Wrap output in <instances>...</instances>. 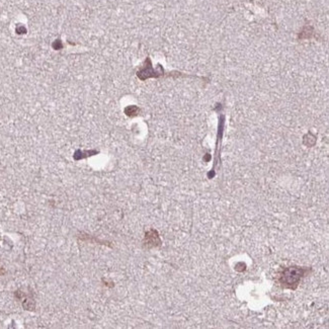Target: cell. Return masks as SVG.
<instances>
[{"instance_id":"obj_1","label":"cell","mask_w":329,"mask_h":329,"mask_svg":"<svg viewBox=\"0 0 329 329\" xmlns=\"http://www.w3.org/2000/svg\"><path fill=\"white\" fill-rule=\"evenodd\" d=\"M302 275V269H296V268H290L284 270L282 275V283L286 287L292 288L293 285H297V283L300 281Z\"/></svg>"},{"instance_id":"obj_2","label":"cell","mask_w":329,"mask_h":329,"mask_svg":"<svg viewBox=\"0 0 329 329\" xmlns=\"http://www.w3.org/2000/svg\"><path fill=\"white\" fill-rule=\"evenodd\" d=\"M6 273V270L4 269V268L3 267H1V266H0V276H1V275H4Z\"/></svg>"}]
</instances>
